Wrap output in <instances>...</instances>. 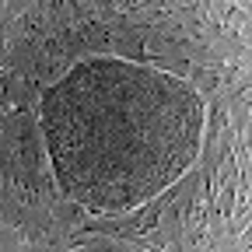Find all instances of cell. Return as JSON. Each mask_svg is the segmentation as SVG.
<instances>
[{"mask_svg": "<svg viewBox=\"0 0 252 252\" xmlns=\"http://www.w3.org/2000/svg\"><path fill=\"white\" fill-rule=\"evenodd\" d=\"M84 39H88V46H102L105 42V28L102 25H88L84 28Z\"/></svg>", "mask_w": 252, "mask_h": 252, "instance_id": "1", "label": "cell"}]
</instances>
